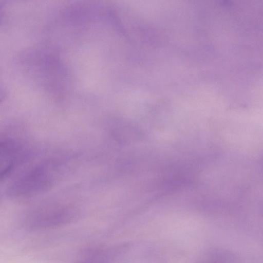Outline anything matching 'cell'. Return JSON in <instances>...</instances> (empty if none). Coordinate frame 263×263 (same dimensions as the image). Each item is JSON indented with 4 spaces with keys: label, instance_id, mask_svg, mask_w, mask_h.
<instances>
[{
    "label": "cell",
    "instance_id": "1",
    "mask_svg": "<svg viewBox=\"0 0 263 263\" xmlns=\"http://www.w3.org/2000/svg\"><path fill=\"white\" fill-rule=\"evenodd\" d=\"M51 173L45 165L33 167L11 185L9 194L13 197H27L41 193L51 185Z\"/></svg>",
    "mask_w": 263,
    "mask_h": 263
},
{
    "label": "cell",
    "instance_id": "2",
    "mask_svg": "<svg viewBox=\"0 0 263 263\" xmlns=\"http://www.w3.org/2000/svg\"><path fill=\"white\" fill-rule=\"evenodd\" d=\"M20 147L12 139L0 137V182L13 171L20 158Z\"/></svg>",
    "mask_w": 263,
    "mask_h": 263
}]
</instances>
